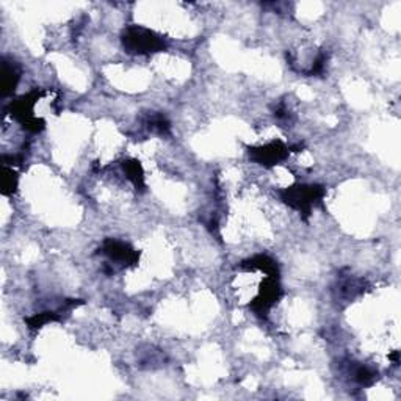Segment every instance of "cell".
<instances>
[{
	"label": "cell",
	"instance_id": "obj_1",
	"mask_svg": "<svg viewBox=\"0 0 401 401\" xmlns=\"http://www.w3.org/2000/svg\"><path fill=\"white\" fill-rule=\"evenodd\" d=\"M124 47L132 53H151L165 49L163 39L143 27H129L123 37Z\"/></svg>",
	"mask_w": 401,
	"mask_h": 401
},
{
	"label": "cell",
	"instance_id": "obj_3",
	"mask_svg": "<svg viewBox=\"0 0 401 401\" xmlns=\"http://www.w3.org/2000/svg\"><path fill=\"white\" fill-rule=\"evenodd\" d=\"M249 155L257 163L263 166H273L289 155V148H285L280 141H273L267 146L253 149V151H249Z\"/></svg>",
	"mask_w": 401,
	"mask_h": 401
},
{
	"label": "cell",
	"instance_id": "obj_2",
	"mask_svg": "<svg viewBox=\"0 0 401 401\" xmlns=\"http://www.w3.org/2000/svg\"><path fill=\"white\" fill-rule=\"evenodd\" d=\"M321 187L317 185H296V187H290L284 190L280 196L290 207L296 208V211L309 215L310 208H312L317 202H320L323 197Z\"/></svg>",
	"mask_w": 401,
	"mask_h": 401
},
{
	"label": "cell",
	"instance_id": "obj_6",
	"mask_svg": "<svg viewBox=\"0 0 401 401\" xmlns=\"http://www.w3.org/2000/svg\"><path fill=\"white\" fill-rule=\"evenodd\" d=\"M13 171L10 170H5L3 171V182H2V187H3V193H10V191H13L16 187V179L13 181Z\"/></svg>",
	"mask_w": 401,
	"mask_h": 401
},
{
	"label": "cell",
	"instance_id": "obj_5",
	"mask_svg": "<svg viewBox=\"0 0 401 401\" xmlns=\"http://www.w3.org/2000/svg\"><path fill=\"white\" fill-rule=\"evenodd\" d=\"M19 80V71H17L16 64L3 62L2 63V91L3 94H8L13 91Z\"/></svg>",
	"mask_w": 401,
	"mask_h": 401
},
{
	"label": "cell",
	"instance_id": "obj_4",
	"mask_svg": "<svg viewBox=\"0 0 401 401\" xmlns=\"http://www.w3.org/2000/svg\"><path fill=\"white\" fill-rule=\"evenodd\" d=\"M104 254L110 257L112 262H134L136 259V253L134 249H130L127 244L116 242V240H107L104 244Z\"/></svg>",
	"mask_w": 401,
	"mask_h": 401
}]
</instances>
